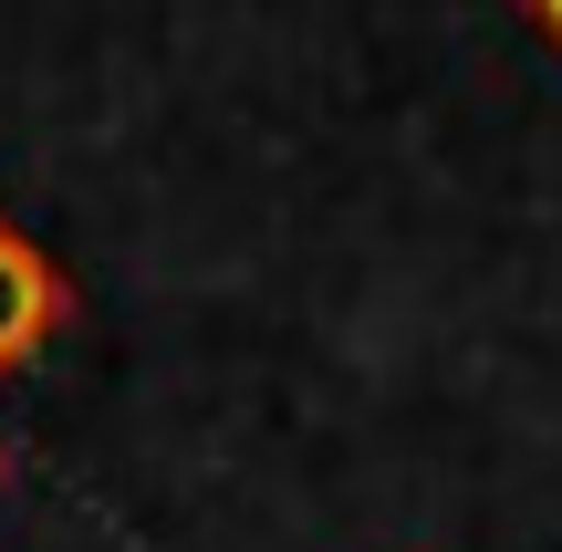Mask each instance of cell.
<instances>
[{
	"mask_svg": "<svg viewBox=\"0 0 562 552\" xmlns=\"http://www.w3.org/2000/svg\"><path fill=\"white\" fill-rule=\"evenodd\" d=\"M531 11H542V21H552V32H562V0H531Z\"/></svg>",
	"mask_w": 562,
	"mask_h": 552,
	"instance_id": "obj_2",
	"label": "cell"
},
{
	"mask_svg": "<svg viewBox=\"0 0 562 552\" xmlns=\"http://www.w3.org/2000/svg\"><path fill=\"white\" fill-rule=\"evenodd\" d=\"M42 324H53V271H42L32 250L0 229V365H11V354H32Z\"/></svg>",
	"mask_w": 562,
	"mask_h": 552,
	"instance_id": "obj_1",
	"label": "cell"
}]
</instances>
